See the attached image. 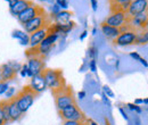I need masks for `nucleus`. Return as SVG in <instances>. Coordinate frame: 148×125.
Listing matches in <instances>:
<instances>
[{"instance_id": "nucleus-1", "label": "nucleus", "mask_w": 148, "mask_h": 125, "mask_svg": "<svg viewBox=\"0 0 148 125\" xmlns=\"http://www.w3.org/2000/svg\"><path fill=\"white\" fill-rule=\"evenodd\" d=\"M46 80L47 88L51 90V92H57L63 90L67 84L65 82V79L63 76V72L60 70H51V68H45L41 73Z\"/></svg>"}, {"instance_id": "nucleus-2", "label": "nucleus", "mask_w": 148, "mask_h": 125, "mask_svg": "<svg viewBox=\"0 0 148 125\" xmlns=\"http://www.w3.org/2000/svg\"><path fill=\"white\" fill-rule=\"evenodd\" d=\"M59 39V36L53 33V32H48L47 36L40 42V44L36 47V48H30L27 51H26V57H32V56H46L48 55L53 47L55 46V43L57 42V40Z\"/></svg>"}, {"instance_id": "nucleus-3", "label": "nucleus", "mask_w": 148, "mask_h": 125, "mask_svg": "<svg viewBox=\"0 0 148 125\" xmlns=\"http://www.w3.org/2000/svg\"><path fill=\"white\" fill-rule=\"evenodd\" d=\"M37 96H38L37 92H34L29 85L24 87V88L16 94L15 99H16L17 106L19 107L21 111H22L23 114H25V113L30 109V107L33 105L34 99L37 98Z\"/></svg>"}, {"instance_id": "nucleus-4", "label": "nucleus", "mask_w": 148, "mask_h": 125, "mask_svg": "<svg viewBox=\"0 0 148 125\" xmlns=\"http://www.w3.org/2000/svg\"><path fill=\"white\" fill-rule=\"evenodd\" d=\"M50 19H49V16L47 15L46 10L42 12L41 14L37 15L34 18H32L31 20H29L27 23H25L23 25L24 27V32H26L29 36L32 34L33 32H36L38 30H41V29H46L50 25Z\"/></svg>"}, {"instance_id": "nucleus-5", "label": "nucleus", "mask_w": 148, "mask_h": 125, "mask_svg": "<svg viewBox=\"0 0 148 125\" xmlns=\"http://www.w3.org/2000/svg\"><path fill=\"white\" fill-rule=\"evenodd\" d=\"M53 96L55 97V104L58 110L67 107V106H71V105H75L76 104V100L74 98L72 89L69 85H66L64 89L60 90V91L54 92Z\"/></svg>"}, {"instance_id": "nucleus-6", "label": "nucleus", "mask_w": 148, "mask_h": 125, "mask_svg": "<svg viewBox=\"0 0 148 125\" xmlns=\"http://www.w3.org/2000/svg\"><path fill=\"white\" fill-rule=\"evenodd\" d=\"M58 114H59V117L63 121H76V122H80V121L87 118L84 116V114L80 110V108L77 107L76 104L67 106V107L63 108V109H59Z\"/></svg>"}, {"instance_id": "nucleus-7", "label": "nucleus", "mask_w": 148, "mask_h": 125, "mask_svg": "<svg viewBox=\"0 0 148 125\" xmlns=\"http://www.w3.org/2000/svg\"><path fill=\"white\" fill-rule=\"evenodd\" d=\"M27 67H29V77H32L33 75L41 74L42 71L46 68L45 57L43 56H32L29 57L27 60Z\"/></svg>"}, {"instance_id": "nucleus-8", "label": "nucleus", "mask_w": 148, "mask_h": 125, "mask_svg": "<svg viewBox=\"0 0 148 125\" xmlns=\"http://www.w3.org/2000/svg\"><path fill=\"white\" fill-rule=\"evenodd\" d=\"M129 19L130 18L128 17L127 13H124L122 10H113V12H111V15L106 18L104 22L106 24L113 26V27L120 29L124 24H128L129 23Z\"/></svg>"}, {"instance_id": "nucleus-9", "label": "nucleus", "mask_w": 148, "mask_h": 125, "mask_svg": "<svg viewBox=\"0 0 148 125\" xmlns=\"http://www.w3.org/2000/svg\"><path fill=\"white\" fill-rule=\"evenodd\" d=\"M136 36H137V30H134L133 27L130 29L128 31H123L121 32L115 40H113V43L120 47H127L136 43Z\"/></svg>"}, {"instance_id": "nucleus-10", "label": "nucleus", "mask_w": 148, "mask_h": 125, "mask_svg": "<svg viewBox=\"0 0 148 125\" xmlns=\"http://www.w3.org/2000/svg\"><path fill=\"white\" fill-rule=\"evenodd\" d=\"M42 12H45V9L33 2L32 5H30L26 9H24L18 16H17V20H18L22 25H24L25 23H27L29 20H31L32 18H34L37 15L41 14Z\"/></svg>"}, {"instance_id": "nucleus-11", "label": "nucleus", "mask_w": 148, "mask_h": 125, "mask_svg": "<svg viewBox=\"0 0 148 125\" xmlns=\"http://www.w3.org/2000/svg\"><path fill=\"white\" fill-rule=\"evenodd\" d=\"M148 8V0H131L127 12L128 17H134L137 15L147 13Z\"/></svg>"}, {"instance_id": "nucleus-12", "label": "nucleus", "mask_w": 148, "mask_h": 125, "mask_svg": "<svg viewBox=\"0 0 148 125\" xmlns=\"http://www.w3.org/2000/svg\"><path fill=\"white\" fill-rule=\"evenodd\" d=\"M29 87L33 90L34 92H37L38 94L43 92L47 89V84H46V80L43 77L42 74H38V75H33L30 80V84Z\"/></svg>"}, {"instance_id": "nucleus-13", "label": "nucleus", "mask_w": 148, "mask_h": 125, "mask_svg": "<svg viewBox=\"0 0 148 125\" xmlns=\"http://www.w3.org/2000/svg\"><path fill=\"white\" fill-rule=\"evenodd\" d=\"M75 27V23L73 20H71L70 23L67 24H64V25H59V24H50L48 26V32H53L56 33L60 36V34H64L66 36L67 33H70L72 30Z\"/></svg>"}, {"instance_id": "nucleus-14", "label": "nucleus", "mask_w": 148, "mask_h": 125, "mask_svg": "<svg viewBox=\"0 0 148 125\" xmlns=\"http://www.w3.org/2000/svg\"><path fill=\"white\" fill-rule=\"evenodd\" d=\"M129 24L134 30H146L147 29V13L131 17L129 19Z\"/></svg>"}, {"instance_id": "nucleus-15", "label": "nucleus", "mask_w": 148, "mask_h": 125, "mask_svg": "<svg viewBox=\"0 0 148 125\" xmlns=\"http://www.w3.org/2000/svg\"><path fill=\"white\" fill-rule=\"evenodd\" d=\"M8 106H9V118H10V122H16V121L21 120L22 116H23V113L21 111L19 107L17 106L15 97L12 98V99H8Z\"/></svg>"}, {"instance_id": "nucleus-16", "label": "nucleus", "mask_w": 148, "mask_h": 125, "mask_svg": "<svg viewBox=\"0 0 148 125\" xmlns=\"http://www.w3.org/2000/svg\"><path fill=\"white\" fill-rule=\"evenodd\" d=\"M48 34V27L46 29H41V30H38L36 32H33L32 34H30V43L29 46L31 48H36L40 44V42L47 36Z\"/></svg>"}, {"instance_id": "nucleus-17", "label": "nucleus", "mask_w": 148, "mask_h": 125, "mask_svg": "<svg viewBox=\"0 0 148 125\" xmlns=\"http://www.w3.org/2000/svg\"><path fill=\"white\" fill-rule=\"evenodd\" d=\"M100 30H101L103 34L106 36L108 40H111V41L115 40V39L117 38V36L121 33L117 27H113L111 25L106 24L105 22H103V23L100 24Z\"/></svg>"}, {"instance_id": "nucleus-18", "label": "nucleus", "mask_w": 148, "mask_h": 125, "mask_svg": "<svg viewBox=\"0 0 148 125\" xmlns=\"http://www.w3.org/2000/svg\"><path fill=\"white\" fill-rule=\"evenodd\" d=\"M32 3H33V2H32L31 0H18L15 5H13L12 7H9V12H10V14H12L13 16L17 17L24 9H26V8H27L30 5H32Z\"/></svg>"}, {"instance_id": "nucleus-19", "label": "nucleus", "mask_w": 148, "mask_h": 125, "mask_svg": "<svg viewBox=\"0 0 148 125\" xmlns=\"http://www.w3.org/2000/svg\"><path fill=\"white\" fill-rule=\"evenodd\" d=\"M72 16L73 14L69 10H60L58 14H56L55 16L53 17L55 24H59V25H64V24H67L72 20Z\"/></svg>"}, {"instance_id": "nucleus-20", "label": "nucleus", "mask_w": 148, "mask_h": 125, "mask_svg": "<svg viewBox=\"0 0 148 125\" xmlns=\"http://www.w3.org/2000/svg\"><path fill=\"white\" fill-rule=\"evenodd\" d=\"M0 72H1V80L5 82H8L10 80H14L16 76L17 72L14 71L8 64H3L0 66Z\"/></svg>"}, {"instance_id": "nucleus-21", "label": "nucleus", "mask_w": 148, "mask_h": 125, "mask_svg": "<svg viewBox=\"0 0 148 125\" xmlns=\"http://www.w3.org/2000/svg\"><path fill=\"white\" fill-rule=\"evenodd\" d=\"M12 36L17 39L22 46H29V43H30V36L26 32H24V31L15 30V31H13Z\"/></svg>"}, {"instance_id": "nucleus-22", "label": "nucleus", "mask_w": 148, "mask_h": 125, "mask_svg": "<svg viewBox=\"0 0 148 125\" xmlns=\"http://www.w3.org/2000/svg\"><path fill=\"white\" fill-rule=\"evenodd\" d=\"M148 41L147 30H137L136 43L134 44H146Z\"/></svg>"}, {"instance_id": "nucleus-23", "label": "nucleus", "mask_w": 148, "mask_h": 125, "mask_svg": "<svg viewBox=\"0 0 148 125\" xmlns=\"http://www.w3.org/2000/svg\"><path fill=\"white\" fill-rule=\"evenodd\" d=\"M131 0H110V5H111V12L113 10H121L120 7L123 3L130 2Z\"/></svg>"}, {"instance_id": "nucleus-24", "label": "nucleus", "mask_w": 148, "mask_h": 125, "mask_svg": "<svg viewBox=\"0 0 148 125\" xmlns=\"http://www.w3.org/2000/svg\"><path fill=\"white\" fill-rule=\"evenodd\" d=\"M15 93H16V89L14 88V87H9L7 91L5 92V96H6V99L8 100V99H12V98H14L15 97Z\"/></svg>"}, {"instance_id": "nucleus-25", "label": "nucleus", "mask_w": 148, "mask_h": 125, "mask_svg": "<svg viewBox=\"0 0 148 125\" xmlns=\"http://www.w3.org/2000/svg\"><path fill=\"white\" fill-rule=\"evenodd\" d=\"M55 3H57L63 10H67L69 8V0H55Z\"/></svg>"}, {"instance_id": "nucleus-26", "label": "nucleus", "mask_w": 148, "mask_h": 125, "mask_svg": "<svg viewBox=\"0 0 148 125\" xmlns=\"http://www.w3.org/2000/svg\"><path fill=\"white\" fill-rule=\"evenodd\" d=\"M103 92H104V94H105L106 97H108V98H114V97H115L114 92L112 91V89L108 85H104V87H103Z\"/></svg>"}, {"instance_id": "nucleus-27", "label": "nucleus", "mask_w": 148, "mask_h": 125, "mask_svg": "<svg viewBox=\"0 0 148 125\" xmlns=\"http://www.w3.org/2000/svg\"><path fill=\"white\" fill-rule=\"evenodd\" d=\"M88 55H89V57H90L91 59H96V57H97V55H98V49H97L95 46H90V48H89V50H88Z\"/></svg>"}, {"instance_id": "nucleus-28", "label": "nucleus", "mask_w": 148, "mask_h": 125, "mask_svg": "<svg viewBox=\"0 0 148 125\" xmlns=\"http://www.w3.org/2000/svg\"><path fill=\"white\" fill-rule=\"evenodd\" d=\"M127 106L129 107L130 110L136 111L137 114H141V113H143V109L139 107L138 105H134V104H131V102H129V104H127Z\"/></svg>"}, {"instance_id": "nucleus-29", "label": "nucleus", "mask_w": 148, "mask_h": 125, "mask_svg": "<svg viewBox=\"0 0 148 125\" xmlns=\"http://www.w3.org/2000/svg\"><path fill=\"white\" fill-rule=\"evenodd\" d=\"M19 73H21V76L22 77H26L29 75V67H27V64H23L21 70H19Z\"/></svg>"}, {"instance_id": "nucleus-30", "label": "nucleus", "mask_w": 148, "mask_h": 125, "mask_svg": "<svg viewBox=\"0 0 148 125\" xmlns=\"http://www.w3.org/2000/svg\"><path fill=\"white\" fill-rule=\"evenodd\" d=\"M60 10H62V8H60V7H59V6L57 5V3H55V2H54V3L51 5V8H50V12H51V16H53V17L55 16L56 14H58V13H59Z\"/></svg>"}, {"instance_id": "nucleus-31", "label": "nucleus", "mask_w": 148, "mask_h": 125, "mask_svg": "<svg viewBox=\"0 0 148 125\" xmlns=\"http://www.w3.org/2000/svg\"><path fill=\"white\" fill-rule=\"evenodd\" d=\"M9 88V85H8V82H5V81H1L0 82V94H3L7 89Z\"/></svg>"}, {"instance_id": "nucleus-32", "label": "nucleus", "mask_w": 148, "mask_h": 125, "mask_svg": "<svg viewBox=\"0 0 148 125\" xmlns=\"http://www.w3.org/2000/svg\"><path fill=\"white\" fill-rule=\"evenodd\" d=\"M89 70L92 72V73H96L97 72V63H96V59H91L89 61Z\"/></svg>"}, {"instance_id": "nucleus-33", "label": "nucleus", "mask_w": 148, "mask_h": 125, "mask_svg": "<svg viewBox=\"0 0 148 125\" xmlns=\"http://www.w3.org/2000/svg\"><path fill=\"white\" fill-rule=\"evenodd\" d=\"M90 2H91V7H92L93 12H96L98 9V1L97 0H90Z\"/></svg>"}, {"instance_id": "nucleus-34", "label": "nucleus", "mask_w": 148, "mask_h": 125, "mask_svg": "<svg viewBox=\"0 0 148 125\" xmlns=\"http://www.w3.org/2000/svg\"><path fill=\"white\" fill-rule=\"evenodd\" d=\"M130 56H131L134 60H138V61H139V59L141 58V57H140V55L138 54V53H130Z\"/></svg>"}, {"instance_id": "nucleus-35", "label": "nucleus", "mask_w": 148, "mask_h": 125, "mask_svg": "<svg viewBox=\"0 0 148 125\" xmlns=\"http://www.w3.org/2000/svg\"><path fill=\"white\" fill-rule=\"evenodd\" d=\"M5 124H7V123H6V121H5L3 113H2V110H1V108H0V125H5Z\"/></svg>"}, {"instance_id": "nucleus-36", "label": "nucleus", "mask_w": 148, "mask_h": 125, "mask_svg": "<svg viewBox=\"0 0 148 125\" xmlns=\"http://www.w3.org/2000/svg\"><path fill=\"white\" fill-rule=\"evenodd\" d=\"M79 122L76 121H63V125H77Z\"/></svg>"}, {"instance_id": "nucleus-37", "label": "nucleus", "mask_w": 148, "mask_h": 125, "mask_svg": "<svg viewBox=\"0 0 148 125\" xmlns=\"http://www.w3.org/2000/svg\"><path fill=\"white\" fill-rule=\"evenodd\" d=\"M119 110H120V113L122 114V116H123V118H124L125 121H128V120H129V117H128V115H127V113L124 111V109H123V108H122V107H120V108H119Z\"/></svg>"}, {"instance_id": "nucleus-38", "label": "nucleus", "mask_w": 148, "mask_h": 125, "mask_svg": "<svg viewBox=\"0 0 148 125\" xmlns=\"http://www.w3.org/2000/svg\"><path fill=\"white\" fill-rule=\"evenodd\" d=\"M103 101H104V104H105V105H108V106H111V101H110L108 97H106L104 93H103Z\"/></svg>"}, {"instance_id": "nucleus-39", "label": "nucleus", "mask_w": 148, "mask_h": 125, "mask_svg": "<svg viewBox=\"0 0 148 125\" xmlns=\"http://www.w3.org/2000/svg\"><path fill=\"white\" fill-rule=\"evenodd\" d=\"M139 61H140V64H141V65H144V67H146V68H147L148 64H147V60H146V59H144V58L141 57V58L139 59Z\"/></svg>"}, {"instance_id": "nucleus-40", "label": "nucleus", "mask_w": 148, "mask_h": 125, "mask_svg": "<svg viewBox=\"0 0 148 125\" xmlns=\"http://www.w3.org/2000/svg\"><path fill=\"white\" fill-rule=\"evenodd\" d=\"M87 36H88V31H87V30H84V31L82 32V34L80 36V40H81V41H82V40H84V39L87 38Z\"/></svg>"}, {"instance_id": "nucleus-41", "label": "nucleus", "mask_w": 148, "mask_h": 125, "mask_svg": "<svg viewBox=\"0 0 148 125\" xmlns=\"http://www.w3.org/2000/svg\"><path fill=\"white\" fill-rule=\"evenodd\" d=\"M77 125H89V122H88V118H84V120L80 121V122H79V124H77Z\"/></svg>"}, {"instance_id": "nucleus-42", "label": "nucleus", "mask_w": 148, "mask_h": 125, "mask_svg": "<svg viewBox=\"0 0 148 125\" xmlns=\"http://www.w3.org/2000/svg\"><path fill=\"white\" fill-rule=\"evenodd\" d=\"M77 97H79L80 99H84V97H86V92H84V91H80L79 94H77Z\"/></svg>"}, {"instance_id": "nucleus-43", "label": "nucleus", "mask_w": 148, "mask_h": 125, "mask_svg": "<svg viewBox=\"0 0 148 125\" xmlns=\"http://www.w3.org/2000/svg\"><path fill=\"white\" fill-rule=\"evenodd\" d=\"M5 1H7V2H8L9 7H12V6H13V5H15V3H16L18 0H5Z\"/></svg>"}, {"instance_id": "nucleus-44", "label": "nucleus", "mask_w": 148, "mask_h": 125, "mask_svg": "<svg viewBox=\"0 0 148 125\" xmlns=\"http://www.w3.org/2000/svg\"><path fill=\"white\" fill-rule=\"evenodd\" d=\"M140 104H143V99H137L134 101V105H140Z\"/></svg>"}, {"instance_id": "nucleus-45", "label": "nucleus", "mask_w": 148, "mask_h": 125, "mask_svg": "<svg viewBox=\"0 0 148 125\" xmlns=\"http://www.w3.org/2000/svg\"><path fill=\"white\" fill-rule=\"evenodd\" d=\"M39 1H41V2H50V3L55 2V0H39Z\"/></svg>"}, {"instance_id": "nucleus-46", "label": "nucleus", "mask_w": 148, "mask_h": 125, "mask_svg": "<svg viewBox=\"0 0 148 125\" xmlns=\"http://www.w3.org/2000/svg\"><path fill=\"white\" fill-rule=\"evenodd\" d=\"M88 122H89V125H98L97 123H96V122H93L92 120H90V118L88 120Z\"/></svg>"}, {"instance_id": "nucleus-47", "label": "nucleus", "mask_w": 148, "mask_h": 125, "mask_svg": "<svg viewBox=\"0 0 148 125\" xmlns=\"http://www.w3.org/2000/svg\"><path fill=\"white\" fill-rule=\"evenodd\" d=\"M143 104H145V105H147V104H148V99H147V98H145V99H143Z\"/></svg>"}, {"instance_id": "nucleus-48", "label": "nucleus", "mask_w": 148, "mask_h": 125, "mask_svg": "<svg viewBox=\"0 0 148 125\" xmlns=\"http://www.w3.org/2000/svg\"><path fill=\"white\" fill-rule=\"evenodd\" d=\"M96 33H97V29L95 27V29H93V30H92V36H95Z\"/></svg>"}, {"instance_id": "nucleus-49", "label": "nucleus", "mask_w": 148, "mask_h": 125, "mask_svg": "<svg viewBox=\"0 0 148 125\" xmlns=\"http://www.w3.org/2000/svg\"><path fill=\"white\" fill-rule=\"evenodd\" d=\"M105 125H111V124H110V122H108V120H107V118H105Z\"/></svg>"}, {"instance_id": "nucleus-50", "label": "nucleus", "mask_w": 148, "mask_h": 125, "mask_svg": "<svg viewBox=\"0 0 148 125\" xmlns=\"http://www.w3.org/2000/svg\"><path fill=\"white\" fill-rule=\"evenodd\" d=\"M2 80H1V72H0V82H1Z\"/></svg>"}]
</instances>
